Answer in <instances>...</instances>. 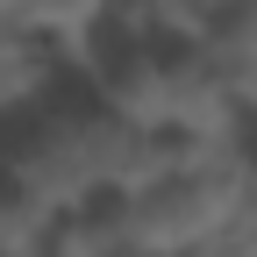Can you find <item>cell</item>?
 <instances>
[{
  "instance_id": "6da1fadb",
  "label": "cell",
  "mask_w": 257,
  "mask_h": 257,
  "mask_svg": "<svg viewBox=\"0 0 257 257\" xmlns=\"http://www.w3.org/2000/svg\"><path fill=\"white\" fill-rule=\"evenodd\" d=\"M243 193H250V172H243L236 143L179 150L172 165H157L143 186H128L114 200V221L143 257H207L229 236Z\"/></svg>"
},
{
  "instance_id": "7a4b0ae2",
  "label": "cell",
  "mask_w": 257,
  "mask_h": 257,
  "mask_svg": "<svg viewBox=\"0 0 257 257\" xmlns=\"http://www.w3.org/2000/svg\"><path fill=\"white\" fill-rule=\"evenodd\" d=\"M193 50L236 100V114H257V0H214L193 22Z\"/></svg>"
},
{
  "instance_id": "3957f363",
  "label": "cell",
  "mask_w": 257,
  "mask_h": 257,
  "mask_svg": "<svg viewBox=\"0 0 257 257\" xmlns=\"http://www.w3.org/2000/svg\"><path fill=\"white\" fill-rule=\"evenodd\" d=\"M64 72H72L64 50H50L36 29H22V22H0V121L29 114Z\"/></svg>"
},
{
  "instance_id": "277c9868",
  "label": "cell",
  "mask_w": 257,
  "mask_h": 257,
  "mask_svg": "<svg viewBox=\"0 0 257 257\" xmlns=\"http://www.w3.org/2000/svg\"><path fill=\"white\" fill-rule=\"evenodd\" d=\"M15 8H22V0H0V22H15Z\"/></svg>"
}]
</instances>
